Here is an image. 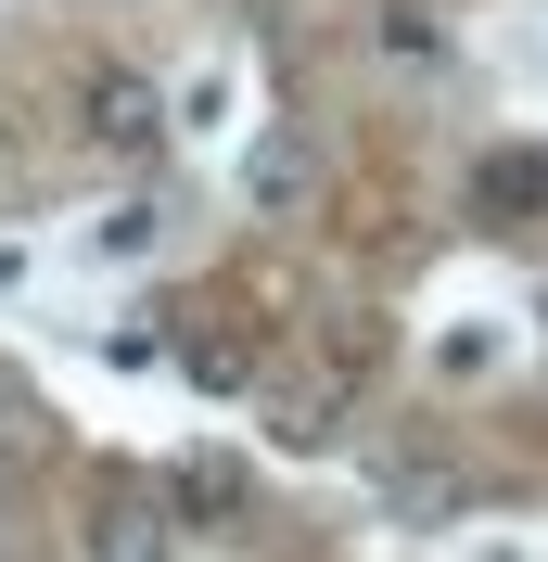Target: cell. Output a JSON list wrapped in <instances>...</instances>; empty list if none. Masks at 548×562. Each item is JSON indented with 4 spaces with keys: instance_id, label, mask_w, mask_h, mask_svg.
Here are the masks:
<instances>
[{
    "instance_id": "1",
    "label": "cell",
    "mask_w": 548,
    "mask_h": 562,
    "mask_svg": "<svg viewBox=\"0 0 548 562\" xmlns=\"http://www.w3.org/2000/svg\"><path fill=\"white\" fill-rule=\"evenodd\" d=\"M77 128H90V154H115V167H140V154H153V140H167L179 115H167V90H153V77L103 65L90 90H77Z\"/></svg>"
},
{
    "instance_id": "2",
    "label": "cell",
    "mask_w": 548,
    "mask_h": 562,
    "mask_svg": "<svg viewBox=\"0 0 548 562\" xmlns=\"http://www.w3.org/2000/svg\"><path fill=\"white\" fill-rule=\"evenodd\" d=\"M242 205H255V217H307V205H319V154H307L294 128L242 140Z\"/></svg>"
},
{
    "instance_id": "3",
    "label": "cell",
    "mask_w": 548,
    "mask_h": 562,
    "mask_svg": "<svg viewBox=\"0 0 548 562\" xmlns=\"http://www.w3.org/2000/svg\"><path fill=\"white\" fill-rule=\"evenodd\" d=\"M472 217H484V231L548 217V154H484V167H472Z\"/></svg>"
},
{
    "instance_id": "4",
    "label": "cell",
    "mask_w": 548,
    "mask_h": 562,
    "mask_svg": "<svg viewBox=\"0 0 548 562\" xmlns=\"http://www.w3.org/2000/svg\"><path fill=\"white\" fill-rule=\"evenodd\" d=\"M90 562H179L167 498H103V525H90Z\"/></svg>"
},
{
    "instance_id": "5",
    "label": "cell",
    "mask_w": 548,
    "mask_h": 562,
    "mask_svg": "<svg viewBox=\"0 0 548 562\" xmlns=\"http://www.w3.org/2000/svg\"><path fill=\"white\" fill-rule=\"evenodd\" d=\"M396 512H409V525H446V512H459V473L409 460V473H396Z\"/></svg>"
},
{
    "instance_id": "6",
    "label": "cell",
    "mask_w": 548,
    "mask_h": 562,
    "mask_svg": "<svg viewBox=\"0 0 548 562\" xmlns=\"http://www.w3.org/2000/svg\"><path fill=\"white\" fill-rule=\"evenodd\" d=\"M179 512H242V460H192L179 473Z\"/></svg>"
},
{
    "instance_id": "7",
    "label": "cell",
    "mask_w": 548,
    "mask_h": 562,
    "mask_svg": "<svg viewBox=\"0 0 548 562\" xmlns=\"http://www.w3.org/2000/svg\"><path fill=\"white\" fill-rule=\"evenodd\" d=\"M383 52H396V65H446V26L434 13H383Z\"/></svg>"
},
{
    "instance_id": "8",
    "label": "cell",
    "mask_w": 548,
    "mask_h": 562,
    "mask_svg": "<svg viewBox=\"0 0 548 562\" xmlns=\"http://www.w3.org/2000/svg\"><path fill=\"white\" fill-rule=\"evenodd\" d=\"M153 244V205H103V231H90V256H140Z\"/></svg>"
},
{
    "instance_id": "9",
    "label": "cell",
    "mask_w": 548,
    "mask_h": 562,
    "mask_svg": "<svg viewBox=\"0 0 548 562\" xmlns=\"http://www.w3.org/2000/svg\"><path fill=\"white\" fill-rule=\"evenodd\" d=\"M242 371H255V346H192V384H205V396H230Z\"/></svg>"
},
{
    "instance_id": "10",
    "label": "cell",
    "mask_w": 548,
    "mask_h": 562,
    "mask_svg": "<svg viewBox=\"0 0 548 562\" xmlns=\"http://www.w3.org/2000/svg\"><path fill=\"white\" fill-rule=\"evenodd\" d=\"M536 319H548V281H536Z\"/></svg>"
}]
</instances>
